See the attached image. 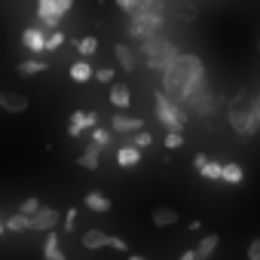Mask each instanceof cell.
Returning a JSON list of instances; mask_svg holds the SVG:
<instances>
[{
    "instance_id": "obj_1",
    "label": "cell",
    "mask_w": 260,
    "mask_h": 260,
    "mask_svg": "<svg viewBox=\"0 0 260 260\" xmlns=\"http://www.w3.org/2000/svg\"><path fill=\"white\" fill-rule=\"evenodd\" d=\"M205 89V64L199 55L178 52V58L162 71V92L172 95L178 104H190L193 95Z\"/></svg>"
},
{
    "instance_id": "obj_2",
    "label": "cell",
    "mask_w": 260,
    "mask_h": 260,
    "mask_svg": "<svg viewBox=\"0 0 260 260\" xmlns=\"http://www.w3.org/2000/svg\"><path fill=\"white\" fill-rule=\"evenodd\" d=\"M226 119H230V128H233V132H236L239 138H254V135L260 132V119H257L254 107L242 101V95H239V98L230 104V113H226Z\"/></svg>"
},
{
    "instance_id": "obj_3",
    "label": "cell",
    "mask_w": 260,
    "mask_h": 260,
    "mask_svg": "<svg viewBox=\"0 0 260 260\" xmlns=\"http://www.w3.org/2000/svg\"><path fill=\"white\" fill-rule=\"evenodd\" d=\"M156 119L169 128V132H184L187 125V110L184 104H178L172 95H166L162 89L156 92Z\"/></svg>"
},
{
    "instance_id": "obj_4",
    "label": "cell",
    "mask_w": 260,
    "mask_h": 260,
    "mask_svg": "<svg viewBox=\"0 0 260 260\" xmlns=\"http://www.w3.org/2000/svg\"><path fill=\"white\" fill-rule=\"evenodd\" d=\"M162 25H166V16H128V37L132 40H147V37H153V34H159L162 31Z\"/></svg>"
},
{
    "instance_id": "obj_5",
    "label": "cell",
    "mask_w": 260,
    "mask_h": 260,
    "mask_svg": "<svg viewBox=\"0 0 260 260\" xmlns=\"http://www.w3.org/2000/svg\"><path fill=\"white\" fill-rule=\"evenodd\" d=\"M37 19L43 28H58L61 19H64V10L58 7V0H37Z\"/></svg>"
},
{
    "instance_id": "obj_6",
    "label": "cell",
    "mask_w": 260,
    "mask_h": 260,
    "mask_svg": "<svg viewBox=\"0 0 260 260\" xmlns=\"http://www.w3.org/2000/svg\"><path fill=\"white\" fill-rule=\"evenodd\" d=\"M98 125V113H86V110H77L74 116H71V125H68V135L71 138H80L83 132H86V128H95Z\"/></svg>"
},
{
    "instance_id": "obj_7",
    "label": "cell",
    "mask_w": 260,
    "mask_h": 260,
    "mask_svg": "<svg viewBox=\"0 0 260 260\" xmlns=\"http://www.w3.org/2000/svg\"><path fill=\"white\" fill-rule=\"evenodd\" d=\"M46 31H43V25H31V28H25L22 31V43H25V49H31V52H46Z\"/></svg>"
},
{
    "instance_id": "obj_8",
    "label": "cell",
    "mask_w": 260,
    "mask_h": 260,
    "mask_svg": "<svg viewBox=\"0 0 260 260\" xmlns=\"http://www.w3.org/2000/svg\"><path fill=\"white\" fill-rule=\"evenodd\" d=\"M110 128L116 135H132V132H141L144 128V119L141 116H125V113H116L110 119Z\"/></svg>"
},
{
    "instance_id": "obj_9",
    "label": "cell",
    "mask_w": 260,
    "mask_h": 260,
    "mask_svg": "<svg viewBox=\"0 0 260 260\" xmlns=\"http://www.w3.org/2000/svg\"><path fill=\"white\" fill-rule=\"evenodd\" d=\"M58 220H61V214H58L55 208H43V205H40V211L31 217V230H43V233H49V230L58 226Z\"/></svg>"
},
{
    "instance_id": "obj_10",
    "label": "cell",
    "mask_w": 260,
    "mask_h": 260,
    "mask_svg": "<svg viewBox=\"0 0 260 260\" xmlns=\"http://www.w3.org/2000/svg\"><path fill=\"white\" fill-rule=\"evenodd\" d=\"M172 46H175L172 40H166L162 34H153V37L141 40V55H144V58H153V55H162V52H169Z\"/></svg>"
},
{
    "instance_id": "obj_11",
    "label": "cell",
    "mask_w": 260,
    "mask_h": 260,
    "mask_svg": "<svg viewBox=\"0 0 260 260\" xmlns=\"http://www.w3.org/2000/svg\"><path fill=\"white\" fill-rule=\"evenodd\" d=\"M190 110H196L199 116H208V113H214V107H217V98L208 92V89H202L199 95H193L190 98V104H187Z\"/></svg>"
},
{
    "instance_id": "obj_12",
    "label": "cell",
    "mask_w": 260,
    "mask_h": 260,
    "mask_svg": "<svg viewBox=\"0 0 260 260\" xmlns=\"http://www.w3.org/2000/svg\"><path fill=\"white\" fill-rule=\"evenodd\" d=\"M101 150H104V147L92 141V144H89V147H86V150L77 156V166H80V169H89V172H95V169L101 166Z\"/></svg>"
},
{
    "instance_id": "obj_13",
    "label": "cell",
    "mask_w": 260,
    "mask_h": 260,
    "mask_svg": "<svg viewBox=\"0 0 260 260\" xmlns=\"http://www.w3.org/2000/svg\"><path fill=\"white\" fill-rule=\"evenodd\" d=\"M113 55H116L119 68H122V71H128V74H132V71L138 68V55H135V49H132V46L116 43V46H113Z\"/></svg>"
},
{
    "instance_id": "obj_14",
    "label": "cell",
    "mask_w": 260,
    "mask_h": 260,
    "mask_svg": "<svg viewBox=\"0 0 260 260\" xmlns=\"http://www.w3.org/2000/svg\"><path fill=\"white\" fill-rule=\"evenodd\" d=\"M28 95H22V92H4V101H0V107H4L7 113H25L28 110Z\"/></svg>"
},
{
    "instance_id": "obj_15",
    "label": "cell",
    "mask_w": 260,
    "mask_h": 260,
    "mask_svg": "<svg viewBox=\"0 0 260 260\" xmlns=\"http://www.w3.org/2000/svg\"><path fill=\"white\" fill-rule=\"evenodd\" d=\"M128 16H166V4L162 0H138Z\"/></svg>"
},
{
    "instance_id": "obj_16",
    "label": "cell",
    "mask_w": 260,
    "mask_h": 260,
    "mask_svg": "<svg viewBox=\"0 0 260 260\" xmlns=\"http://www.w3.org/2000/svg\"><path fill=\"white\" fill-rule=\"evenodd\" d=\"M116 162H119L122 169H132V166H138V162H141V147H135V144H125V147H119V150H116Z\"/></svg>"
},
{
    "instance_id": "obj_17",
    "label": "cell",
    "mask_w": 260,
    "mask_h": 260,
    "mask_svg": "<svg viewBox=\"0 0 260 260\" xmlns=\"http://www.w3.org/2000/svg\"><path fill=\"white\" fill-rule=\"evenodd\" d=\"M107 242H110V236H107L104 230H86V233H83V248H89V251L107 248Z\"/></svg>"
},
{
    "instance_id": "obj_18",
    "label": "cell",
    "mask_w": 260,
    "mask_h": 260,
    "mask_svg": "<svg viewBox=\"0 0 260 260\" xmlns=\"http://www.w3.org/2000/svg\"><path fill=\"white\" fill-rule=\"evenodd\" d=\"M43 260H68V254L58 248L55 230H49V236H46V242H43Z\"/></svg>"
},
{
    "instance_id": "obj_19",
    "label": "cell",
    "mask_w": 260,
    "mask_h": 260,
    "mask_svg": "<svg viewBox=\"0 0 260 260\" xmlns=\"http://www.w3.org/2000/svg\"><path fill=\"white\" fill-rule=\"evenodd\" d=\"M110 104H113V107H119V110H125L128 104H132V92H128V86L113 83V86H110Z\"/></svg>"
},
{
    "instance_id": "obj_20",
    "label": "cell",
    "mask_w": 260,
    "mask_h": 260,
    "mask_svg": "<svg viewBox=\"0 0 260 260\" xmlns=\"http://www.w3.org/2000/svg\"><path fill=\"white\" fill-rule=\"evenodd\" d=\"M175 58H178V46H172V49H169V52H162V55L144 58V61H147V68H150V71H159V74H162V71H166V68H169Z\"/></svg>"
},
{
    "instance_id": "obj_21",
    "label": "cell",
    "mask_w": 260,
    "mask_h": 260,
    "mask_svg": "<svg viewBox=\"0 0 260 260\" xmlns=\"http://www.w3.org/2000/svg\"><path fill=\"white\" fill-rule=\"evenodd\" d=\"M4 223H7V233H25V230H31V217H28L25 211H16V214H10Z\"/></svg>"
},
{
    "instance_id": "obj_22",
    "label": "cell",
    "mask_w": 260,
    "mask_h": 260,
    "mask_svg": "<svg viewBox=\"0 0 260 260\" xmlns=\"http://www.w3.org/2000/svg\"><path fill=\"white\" fill-rule=\"evenodd\" d=\"M217 245H220V236H217V233H208V236L199 242V248H196V257H199V260H208V257L217 251Z\"/></svg>"
},
{
    "instance_id": "obj_23",
    "label": "cell",
    "mask_w": 260,
    "mask_h": 260,
    "mask_svg": "<svg viewBox=\"0 0 260 260\" xmlns=\"http://www.w3.org/2000/svg\"><path fill=\"white\" fill-rule=\"evenodd\" d=\"M49 68V61H40V58H28V61H19L16 64V71L22 74V77H34V74H43Z\"/></svg>"
},
{
    "instance_id": "obj_24",
    "label": "cell",
    "mask_w": 260,
    "mask_h": 260,
    "mask_svg": "<svg viewBox=\"0 0 260 260\" xmlns=\"http://www.w3.org/2000/svg\"><path fill=\"white\" fill-rule=\"evenodd\" d=\"M92 77H95V71H92L89 61H74V64H71V80H74V83H89Z\"/></svg>"
},
{
    "instance_id": "obj_25",
    "label": "cell",
    "mask_w": 260,
    "mask_h": 260,
    "mask_svg": "<svg viewBox=\"0 0 260 260\" xmlns=\"http://www.w3.org/2000/svg\"><path fill=\"white\" fill-rule=\"evenodd\" d=\"M86 208H92V211H98V214H104V211H110V199H107L104 193H98V190H92V193H86Z\"/></svg>"
},
{
    "instance_id": "obj_26",
    "label": "cell",
    "mask_w": 260,
    "mask_h": 260,
    "mask_svg": "<svg viewBox=\"0 0 260 260\" xmlns=\"http://www.w3.org/2000/svg\"><path fill=\"white\" fill-rule=\"evenodd\" d=\"M223 181L226 184H242L245 181V172L239 162H223Z\"/></svg>"
},
{
    "instance_id": "obj_27",
    "label": "cell",
    "mask_w": 260,
    "mask_h": 260,
    "mask_svg": "<svg viewBox=\"0 0 260 260\" xmlns=\"http://www.w3.org/2000/svg\"><path fill=\"white\" fill-rule=\"evenodd\" d=\"M153 223L156 226H172V223H178V211L175 208H156L153 211Z\"/></svg>"
},
{
    "instance_id": "obj_28",
    "label": "cell",
    "mask_w": 260,
    "mask_h": 260,
    "mask_svg": "<svg viewBox=\"0 0 260 260\" xmlns=\"http://www.w3.org/2000/svg\"><path fill=\"white\" fill-rule=\"evenodd\" d=\"M95 49H98V37H80V40H77V52H80L83 58L95 55Z\"/></svg>"
},
{
    "instance_id": "obj_29",
    "label": "cell",
    "mask_w": 260,
    "mask_h": 260,
    "mask_svg": "<svg viewBox=\"0 0 260 260\" xmlns=\"http://www.w3.org/2000/svg\"><path fill=\"white\" fill-rule=\"evenodd\" d=\"M199 175H202V178H208V181H223V166L208 159V162H205V169H202Z\"/></svg>"
},
{
    "instance_id": "obj_30",
    "label": "cell",
    "mask_w": 260,
    "mask_h": 260,
    "mask_svg": "<svg viewBox=\"0 0 260 260\" xmlns=\"http://www.w3.org/2000/svg\"><path fill=\"white\" fill-rule=\"evenodd\" d=\"M92 141L101 144V147H107V144L113 141V128H101V125H95V128H92Z\"/></svg>"
},
{
    "instance_id": "obj_31",
    "label": "cell",
    "mask_w": 260,
    "mask_h": 260,
    "mask_svg": "<svg viewBox=\"0 0 260 260\" xmlns=\"http://www.w3.org/2000/svg\"><path fill=\"white\" fill-rule=\"evenodd\" d=\"M128 144H135V147H150V144H153V135L141 128V132H132V141H128Z\"/></svg>"
},
{
    "instance_id": "obj_32",
    "label": "cell",
    "mask_w": 260,
    "mask_h": 260,
    "mask_svg": "<svg viewBox=\"0 0 260 260\" xmlns=\"http://www.w3.org/2000/svg\"><path fill=\"white\" fill-rule=\"evenodd\" d=\"M61 43H64V34H61V31L55 28V31H52L49 37H46V52H55V49H58Z\"/></svg>"
},
{
    "instance_id": "obj_33",
    "label": "cell",
    "mask_w": 260,
    "mask_h": 260,
    "mask_svg": "<svg viewBox=\"0 0 260 260\" xmlns=\"http://www.w3.org/2000/svg\"><path fill=\"white\" fill-rule=\"evenodd\" d=\"M19 211H25L28 217H34V214L40 211V199H34V196H28V199H25V202L19 205Z\"/></svg>"
},
{
    "instance_id": "obj_34",
    "label": "cell",
    "mask_w": 260,
    "mask_h": 260,
    "mask_svg": "<svg viewBox=\"0 0 260 260\" xmlns=\"http://www.w3.org/2000/svg\"><path fill=\"white\" fill-rule=\"evenodd\" d=\"M181 144H184V132H169V135H166V147H169V150H178Z\"/></svg>"
},
{
    "instance_id": "obj_35",
    "label": "cell",
    "mask_w": 260,
    "mask_h": 260,
    "mask_svg": "<svg viewBox=\"0 0 260 260\" xmlns=\"http://www.w3.org/2000/svg\"><path fill=\"white\" fill-rule=\"evenodd\" d=\"M107 248H113V251H128V245H125V239H119V236H110V242H107Z\"/></svg>"
},
{
    "instance_id": "obj_36",
    "label": "cell",
    "mask_w": 260,
    "mask_h": 260,
    "mask_svg": "<svg viewBox=\"0 0 260 260\" xmlns=\"http://www.w3.org/2000/svg\"><path fill=\"white\" fill-rule=\"evenodd\" d=\"M95 80L98 83H113V71L110 68H101V71H95Z\"/></svg>"
},
{
    "instance_id": "obj_37",
    "label": "cell",
    "mask_w": 260,
    "mask_h": 260,
    "mask_svg": "<svg viewBox=\"0 0 260 260\" xmlns=\"http://www.w3.org/2000/svg\"><path fill=\"white\" fill-rule=\"evenodd\" d=\"M248 260H260V239H254L248 245Z\"/></svg>"
},
{
    "instance_id": "obj_38",
    "label": "cell",
    "mask_w": 260,
    "mask_h": 260,
    "mask_svg": "<svg viewBox=\"0 0 260 260\" xmlns=\"http://www.w3.org/2000/svg\"><path fill=\"white\" fill-rule=\"evenodd\" d=\"M135 4H138V0H116V7H119V10H122L125 16H128V13L135 10Z\"/></svg>"
},
{
    "instance_id": "obj_39",
    "label": "cell",
    "mask_w": 260,
    "mask_h": 260,
    "mask_svg": "<svg viewBox=\"0 0 260 260\" xmlns=\"http://www.w3.org/2000/svg\"><path fill=\"white\" fill-rule=\"evenodd\" d=\"M205 162H208V156H205V153H196V156H193V169H196V172H202V169H205Z\"/></svg>"
},
{
    "instance_id": "obj_40",
    "label": "cell",
    "mask_w": 260,
    "mask_h": 260,
    "mask_svg": "<svg viewBox=\"0 0 260 260\" xmlns=\"http://www.w3.org/2000/svg\"><path fill=\"white\" fill-rule=\"evenodd\" d=\"M74 220H77V208H71V211H68V220H64V233H71V230H74Z\"/></svg>"
},
{
    "instance_id": "obj_41",
    "label": "cell",
    "mask_w": 260,
    "mask_h": 260,
    "mask_svg": "<svg viewBox=\"0 0 260 260\" xmlns=\"http://www.w3.org/2000/svg\"><path fill=\"white\" fill-rule=\"evenodd\" d=\"M58 7H61V10H64V16H68V13L74 10V0H58Z\"/></svg>"
},
{
    "instance_id": "obj_42",
    "label": "cell",
    "mask_w": 260,
    "mask_h": 260,
    "mask_svg": "<svg viewBox=\"0 0 260 260\" xmlns=\"http://www.w3.org/2000/svg\"><path fill=\"white\" fill-rule=\"evenodd\" d=\"M178 260H199V257H196V248H193V251H184Z\"/></svg>"
},
{
    "instance_id": "obj_43",
    "label": "cell",
    "mask_w": 260,
    "mask_h": 260,
    "mask_svg": "<svg viewBox=\"0 0 260 260\" xmlns=\"http://www.w3.org/2000/svg\"><path fill=\"white\" fill-rule=\"evenodd\" d=\"M251 107H254V113H257V119H260V95H257V98L251 101Z\"/></svg>"
},
{
    "instance_id": "obj_44",
    "label": "cell",
    "mask_w": 260,
    "mask_h": 260,
    "mask_svg": "<svg viewBox=\"0 0 260 260\" xmlns=\"http://www.w3.org/2000/svg\"><path fill=\"white\" fill-rule=\"evenodd\" d=\"M128 260H147V257H138V254H128Z\"/></svg>"
},
{
    "instance_id": "obj_45",
    "label": "cell",
    "mask_w": 260,
    "mask_h": 260,
    "mask_svg": "<svg viewBox=\"0 0 260 260\" xmlns=\"http://www.w3.org/2000/svg\"><path fill=\"white\" fill-rule=\"evenodd\" d=\"M0 233H7V223H4V220H0Z\"/></svg>"
},
{
    "instance_id": "obj_46",
    "label": "cell",
    "mask_w": 260,
    "mask_h": 260,
    "mask_svg": "<svg viewBox=\"0 0 260 260\" xmlns=\"http://www.w3.org/2000/svg\"><path fill=\"white\" fill-rule=\"evenodd\" d=\"M0 101H4V92H0Z\"/></svg>"
}]
</instances>
